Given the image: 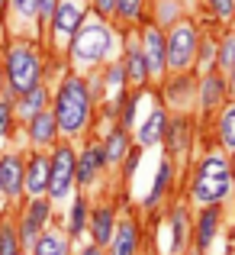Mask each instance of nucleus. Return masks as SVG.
Instances as JSON below:
<instances>
[{
    "label": "nucleus",
    "instance_id": "4",
    "mask_svg": "<svg viewBox=\"0 0 235 255\" xmlns=\"http://www.w3.org/2000/svg\"><path fill=\"white\" fill-rule=\"evenodd\" d=\"M6 78H10V87L16 94H26L29 87L39 84V58L32 55L26 45L10 49V58H6Z\"/></svg>",
    "mask_w": 235,
    "mask_h": 255
},
{
    "label": "nucleus",
    "instance_id": "38",
    "mask_svg": "<svg viewBox=\"0 0 235 255\" xmlns=\"http://www.w3.org/2000/svg\"><path fill=\"white\" fill-rule=\"evenodd\" d=\"M80 255H103V252H100V246H87V249L80 252Z\"/></svg>",
    "mask_w": 235,
    "mask_h": 255
},
{
    "label": "nucleus",
    "instance_id": "18",
    "mask_svg": "<svg viewBox=\"0 0 235 255\" xmlns=\"http://www.w3.org/2000/svg\"><path fill=\"white\" fill-rule=\"evenodd\" d=\"M110 243H113V255H136V226L119 223Z\"/></svg>",
    "mask_w": 235,
    "mask_h": 255
},
{
    "label": "nucleus",
    "instance_id": "33",
    "mask_svg": "<svg viewBox=\"0 0 235 255\" xmlns=\"http://www.w3.org/2000/svg\"><path fill=\"white\" fill-rule=\"evenodd\" d=\"M10 129V104H0V139Z\"/></svg>",
    "mask_w": 235,
    "mask_h": 255
},
{
    "label": "nucleus",
    "instance_id": "3",
    "mask_svg": "<svg viewBox=\"0 0 235 255\" xmlns=\"http://www.w3.org/2000/svg\"><path fill=\"white\" fill-rule=\"evenodd\" d=\"M110 49H113V36L103 23H87L84 29H78L75 45H71L75 58L84 62V65H93V62H100V58H106Z\"/></svg>",
    "mask_w": 235,
    "mask_h": 255
},
{
    "label": "nucleus",
    "instance_id": "31",
    "mask_svg": "<svg viewBox=\"0 0 235 255\" xmlns=\"http://www.w3.org/2000/svg\"><path fill=\"white\" fill-rule=\"evenodd\" d=\"M116 10L132 19V16H139V10H142V0H116Z\"/></svg>",
    "mask_w": 235,
    "mask_h": 255
},
{
    "label": "nucleus",
    "instance_id": "39",
    "mask_svg": "<svg viewBox=\"0 0 235 255\" xmlns=\"http://www.w3.org/2000/svg\"><path fill=\"white\" fill-rule=\"evenodd\" d=\"M229 71H232V87H235V65H232V68H229Z\"/></svg>",
    "mask_w": 235,
    "mask_h": 255
},
{
    "label": "nucleus",
    "instance_id": "5",
    "mask_svg": "<svg viewBox=\"0 0 235 255\" xmlns=\"http://www.w3.org/2000/svg\"><path fill=\"white\" fill-rule=\"evenodd\" d=\"M197 52V29L190 23H177L167 36V65L171 68H187Z\"/></svg>",
    "mask_w": 235,
    "mask_h": 255
},
{
    "label": "nucleus",
    "instance_id": "1",
    "mask_svg": "<svg viewBox=\"0 0 235 255\" xmlns=\"http://www.w3.org/2000/svg\"><path fill=\"white\" fill-rule=\"evenodd\" d=\"M232 165L223 155H210L200 162L197 178H193V200L197 204H219L232 191Z\"/></svg>",
    "mask_w": 235,
    "mask_h": 255
},
{
    "label": "nucleus",
    "instance_id": "26",
    "mask_svg": "<svg viewBox=\"0 0 235 255\" xmlns=\"http://www.w3.org/2000/svg\"><path fill=\"white\" fill-rule=\"evenodd\" d=\"M87 200L84 197H78L75 200V213H71V236H80L84 233V223H87Z\"/></svg>",
    "mask_w": 235,
    "mask_h": 255
},
{
    "label": "nucleus",
    "instance_id": "22",
    "mask_svg": "<svg viewBox=\"0 0 235 255\" xmlns=\"http://www.w3.org/2000/svg\"><path fill=\"white\" fill-rule=\"evenodd\" d=\"M219 136H223V145L235 149V104L223 110V120H219Z\"/></svg>",
    "mask_w": 235,
    "mask_h": 255
},
{
    "label": "nucleus",
    "instance_id": "28",
    "mask_svg": "<svg viewBox=\"0 0 235 255\" xmlns=\"http://www.w3.org/2000/svg\"><path fill=\"white\" fill-rule=\"evenodd\" d=\"M219 65H223V68H232L235 65V32L219 42Z\"/></svg>",
    "mask_w": 235,
    "mask_h": 255
},
{
    "label": "nucleus",
    "instance_id": "6",
    "mask_svg": "<svg viewBox=\"0 0 235 255\" xmlns=\"http://www.w3.org/2000/svg\"><path fill=\"white\" fill-rule=\"evenodd\" d=\"M75 171H78V158H75V152H71L68 145L55 149V155H52V178H49V194H52L55 200H62L65 194L71 191Z\"/></svg>",
    "mask_w": 235,
    "mask_h": 255
},
{
    "label": "nucleus",
    "instance_id": "24",
    "mask_svg": "<svg viewBox=\"0 0 235 255\" xmlns=\"http://www.w3.org/2000/svg\"><path fill=\"white\" fill-rule=\"evenodd\" d=\"M167 181H171V162H161V168H158V178H155V187H152L149 200H145V204H149V207H155V204H158V197H161V194H164Z\"/></svg>",
    "mask_w": 235,
    "mask_h": 255
},
{
    "label": "nucleus",
    "instance_id": "30",
    "mask_svg": "<svg viewBox=\"0 0 235 255\" xmlns=\"http://www.w3.org/2000/svg\"><path fill=\"white\" fill-rule=\"evenodd\" d=\"M210 6H213V13L223 16V19H229L235 13V0H210Z\"/></svg>",
    "mask_w": 235,
    "mask_h": 255
},
{
    "label": "nucleus",
    "instance_id": "23",
    "mask_svg": "<svg viewBox=\"0 0 235 255\" xmlns=\"http://www.w3.org/2000/svg\"><path fill=\"white\" fill-rule=\"evenodd\" d=\"M32 255H65V243L58 236H39L32 243Z\"/></svg>",
    "mask_w": 235,
    "mask_h": 255
},
{
    "label": "nucleus",
    "instance_id": "34",
    "mask_svg": "<svg viewBox=\"0 0 235 255\" xmlns=\"http://www.w3.org/2000/svg\"><path fill=\"white\" fill-rule=\"evenodd\" d=\"M132 110H136V97H126V113H123V126H132Z\"/></svg>",
    "mask_w": 235,
    "mask_h": 255
},
{
    "label": "nucleus",
    "instance_id": "41",
    "mask_svg": "<svg viewBox=\"0 0 235 255\" xmlns=\"http://www.w3.org/2000/svg\"><path fill=\"white\" fill-rule=\"evenodd\" d=\"M0 191H3V187H0Z\"/></svg>",
    "mask_w": 235,
    "mask_h": 255
},
{
    "label": "nucleus",
    "instance_id": "15",
    "mask_svg": "<svg viewBox=\"0 0 235 255\" xmlns=\"http://www.w3.org/2000/svg\"><path fill=\"white\" fill-rule=\"evenodd\" d=\"M126 78H132L136 84H142L149 78V58H145L142 45H129V58H126Z\"/></svg>",
    "mask_w": 235,
    "mask_h": 255
},
{
    "label": "nucleus",
    "instance_id": "35",
    "mask_svg": "<svg viewBox=\"0 0 235 255\" xmlns=\"http://www.w3.org/2000/svg\"><path fill=\"white\" fill-rule=\"evenodd\" d=\"M213 55H216V45H213V42H206V45H203V52H200V58H203V62L210 65V62H213Z\"/></svg>",
    "mask_w": 235,
    "mask_h": 255
},
{
    "label": "nucleus",
    "instance_id": "27",
    "mask_svg": "<svg viewBox=\"0 0 235 255\" xmlns=\"http://www.w3.org/2000/svg\"><path fill=\"white\" fill-rule=\"evenodd\" d=\"M171 226H174V252H177L180 246H184V236H187V213L184 210H174Z\"/></svg>",
    "mask_w": 235,
    "mask_h": 255
},
{
    "label": "nucleus",
    "instance_id": "36",
    "mask_svg": "<svg viewBox=\"0 0 235 255\" xmlns=\"http://www.w3.org/2000/svg\"><path fill=\"white\" fill-rule=\"evenodd\" d=\"M100 13H116V0H97Z\"/></svg>",
    "mask_w": 235,
    "mask_h": 255
},
{
    "label": "nucleus",
    "instance_id": "9",
    "mask_svg": "<svg viewBox=\"0 0 235 255\" xmlns=\"http://www.w3.org/2000/svg\"><path fill=\"white\" fill-rule=\"evenodd\" d=\"M49 178H52V162L45 155H36L29 162V171H26V191L32 197H42L49 191Z\"/></svg>",
    "mask_w": 235,
    "mask_h": 255
},
{
    "label": "nucleus",
    "instance_id": "13",
    "mask_svg": "<svg viewBox=\"0 0 235 255\" xmlns=\"http://www.w3.org/2000/svg\"><path fill=\"white\" fill-rule=\"evenodd\" d=\"M55 129H58V120H55V113H45V110H39L36 117H32V139H36L39 145H45V142H52L55 139Z\"/></svg>",
    "mask_w": 235,
    "mask_h": 255
},
{
    "label": "nucleus",
    "instance_id": "29",
    "mask_svg": "<svg viewBox=\"0 0 235 255\" xmlns=\"http://www.w3.org/2000/svg\"><path fill=\"white\" fill-rule=\"evenodd\" d=\"M123 81H126V65H113V68L106 71V84L119 91V87H123Z\"/></svg>",
    "mask_w": 235,
    "mask_h": 255
},
{
    "label": "nucleus",
    "instance_id": "16",
    "mask_svg": "<svg viewBox=\"0 0 235 255\" xmlns=\"http://www.w3.org/2000/svg\"><path fill=\"white\" fill-rule=\"evenodd\" d=\"M164 132H167V120H164L161 110H155L149 120H145V126L139 129V145H155Z\"/></svg>",
    "mask_w": 235,
    "mask_h": 255
},
{
    "label": "nucleus",
    "instance_id": "8",
    "mask_svg": "<svg viewBox=\"0 0 235 255\" xmlns=\"http://www.w3.org/2000/svg\"><path fill=\"white\" fill-rule=\"evenodd\" d=\"M0 187H3V194H10V197H16L26 187V171H23L19 155H6L3 162H0Z\"/></svg>",
    "mask_w": 235,
    "mask_h": 255
},
{
    "label": "nucleus",
    "instance_id": "21",
    "mask_svg": "<svg viewBox=\"0 0 235 255\" xmlns=\"http://www.w3.org/2000/svg\"><path fill=\"white\" fill-rule=\"evenodd\" d=\"M42 107H45V91H42V84H36V87H29V91L23 94V104H19V113L32 120L39 110H42Z\"/></svg>",
    "mask_w": 235,
    "mask_h": 255
},
{
    "label": "nucleus",
    "instance_id": "12",
    "mask_svg": "<svg viewBox=\"0 0 235 255\" xmlns=\"http://www.w3.org/2000/svg\"><path fill=\"white\" fill-rule=\"evenodd\" d=\"M45 217H49V200L36 197L32 207H29V213H26V220H23V239H26V243H36V239H39L36 233L42 230Z\"/></svg>",
    "mask_w": 235,
    "mask_h": 255
},
{
    "label": "nucleus",
    "instance_id": "2",
    "mask_svg": "<svg viewBox=\"0 0 235 255\" xmlns=\"http://www.w3.org/2000/svg\"><path fill=\"white\" fill-rule=\"evenodd\" d=\"M87 84L80 78H68L58 91V100H55V120H58V129L62 132H78L87 120Z\"/></svg>",
    "mask_w": 235,
    "mask_h": 255
},
{
    "label": "nucleus",
    "instance_id": "19",
    "mask_svg": "<svg viewBox=\"0 0 235 255\" xmlns=\"http://www.w3.org/2000/svg\"><path fill=\"white\" fill-rule=\"evenodd\" d=\"M223 94H226V81H223V75L210 71V75L203 78V91H200V100H203V107H216L219 100H223Z\"/></svg>",
    "mask_w": 235,
    "mask_h": 255
},
{
    "label": "nucleus",
    "instance_id": "20",
    "mask_svg": "<svg viewBox=\"0 0 235 255\" xmlns=\"http://www.w3.org/2000/svg\"><path fill=\"white\" fill-rule=\"evenodd\" d=\"M126 149H129V136H126V129H113L110 139H106V145H103L106 162H119V158L126 155Z\"/></svg>",
    "mask_w": 235,
    "mask_h": 255
},
{
    "label": "nucleus",
    "instance_id": "40",
    "mask_svg": "<svg viewBox=\"0 0 235 255\" xmlns=\"http://www.w3.org/2000/svg\"><path fill=\"white\" fill-rule=\"evenodd\" d=\"M232 178H235V158H232Z\"/></svg>",
    "mask_w": 235,
    "mask_h": 255
},
{
    "label": "nucleus",
    "instance_id": "32",
    "mask_svg": "<svg viewBox=\"0 0 235 255\" xmlns=\"http://www.w3.org/2000/svg\"><path fill=\"white\" fill-rule=\"evenodd\" d=\"M13 6H16L23 16H32V13L39 10V0H13Z\"/></svg>",
    "mask_w": 235,
    "mask_h": 255
},
{
    "label": "nucleus",
    "instance_id": "14",
    "mask_svg": "<svg viewBox=\"0 0 235 255\" xmlns=\"http://www.w3.org/2000/svg\"><path fill=\"white\" fill-rule=\"evenodd\" d=\"M216 226H219V210L210 204L203 210V217H200V223H197V246L200 249H210L213 236H216Z\"/></svg>",
    "mask_w": 235,
    "mask_h": 255
},
{
    "label": "nucleus",
    "instance_id": "37",
    "mask_svg": "<svg viewBox=\"0 0 235 255\" xmlns=\"http://www.w3.org/2000/svg\"><path fill=\"white\" fill-rule=\"evenodd\" d=\"M136 165H139V152H132V155H129V162H126V171H136Z\"/></svg>",
    "mask_w": 235,
    "mask_h": 255
},
{
    "label": "nucleus",
    "instance_id": "25",
    "mask_svg": "<svg viewBox=\"0 0 235 255\" xmlns=\"http://www.w3.org/2000/svg\"><path fill=\"white\" fill-rule=\"evenodd\" d=\"M0 255H19V236L13 226H0Z\"/></svg>",
    "mask_w": 235,
    "mask_h": 255
},
{
    "label": "nucleus",
    "instance_id": "11",
    "mask_svg": "<svg viewBox=\"0 0 235 255\" xmlns=\"http://www.w3.org/2000/svg\"><path fill=\"white\" fill-rule=\"evenodd\" d=\"M106 162V155H103V149L100 145H87L84 149V155L78 158V171H75V181H80V184H90V178L97 174V168Z\"/></svg>",
    "mask_w": 235,
    "mask_h": 255
},
{
    "label": "nucleus",
    "instance_id": "7",
    "mask_svg": "<svg viewBox=\"0 0 235 255\" xmlns=\"http://www.w3.org/2000/svg\"><path fill=\"white\" fill-rule=\"evenodd\" d=\"M145 58H149L152 75L164 71V65H167V39L161 36L158 26H149V29H145Z\"/></svg>",
    "mask_w": 235,
    "mask_h": 255
},
{
    "label": "nucleus",
    "instance_id": "10",
    "mask_svg": "<svg viewBox=\"0 0 235 255\" xmlns=\"http://www.w3.org/2000/svg\"><path fill=\"white\" fill-rule=\"evenodd\" d=\"M52 19H55V32L58 36H75L80 29V6L75 0H62V3L55 6V13H52Z\"/></svg>",
    "mask_w": 235,
    "mask_h": 255
},
{
    "label": "nucleus",
    "instance_id": "17",
    "mask_svg": "<svg viewBox=\"0 0 235 255\" xmlns=\"http://www.w3.org/2000/svg\"><path fill=\"white\" fill-rule=\"evenodd\" d=\"M90 230H93V239H97V246H106V243L113 239V230H116V223H113V210H110V207H100V210L93 213Z\"/></svg>",
    "mask_w": 235,
    "mask_h": 255
},
{
    "label": "nucleus",
    "instance_id": "42",
    "mask_svg": "<svg viewBox=\"0 0 235 255\" xmlns=\"http://www.w3.org/2000/svg\"><path fill=\"white\" fill-rule=\"evenodd\" d=\"M0 3H3V0H0Z\"/></svg>",
    "mask_w": 235,
    "mask_h": 255
}]
</instances>
